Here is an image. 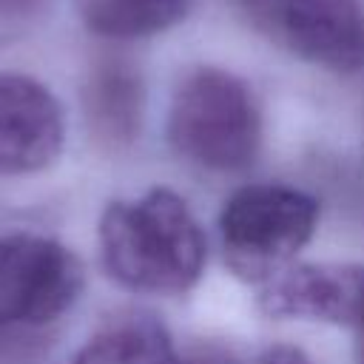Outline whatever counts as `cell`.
I'll return each mask as SVG.
<instances>
[{"mask_svg":"<svg viewBox=\"0 0 364 364\" xmlns=\"http://www.w3.org/2000/svg\"><path fill=\"white\" fill-rule=\"evenodd\" d=\"M105 273L131 293L179 296L205 270L208 242L188 202L168 188L105 205L97 228Z\"/></svg>","mask_w":364,"mask_h":364,"instance_id":"obj_1","label":"cell"},{"mask_svg":"<svg viewBox=\"0 0 364 364\" xmlns=\"http://www.w3.org/2000/svg\"><path fill=\"white\" fill-rule=\"evenodd\" d=\"M168 142L205 171H245L262 148V114L245 80L202 65L185 74L168 108Z\"/></svg>","mask_w":364,"mask_h":364,"instance_id":"obj_2","label":"cell"},{"mask_svg":"<svg viewBox=\"0 0 364 364\" xmlns=\"http://www.w3.org/2000/svg\"><path fill=\"white\" fill-rule=\"evenodd\" d=\"M318 202L282 182H256L233 191L219 210V236L230 270L264 284L284 270L313 239Z\"/></svg>","mask_w":364,"mask_h":364,"instance_id":"obj_3","label":"cell"},{"mask_svg":"<svg viewBox=\"0 0 364 364\" xmlns=\"http://www.w3.org/2000/svg\"><path fill=\"white\" fill-rule=\"evenodd\" d=\"M82 264L71 247L40 233L0 236V327H43L74 307Z\"/></svg>","mask_w":364,"mask_h":364,"instance_id":"obj_4","label":"cell"},{"mask_svg":"<svg viewBox=\"0 0 364 364\" xmlns=\"http://www.w3.org/2000/svg\"><path fill=\"white\" fill-rule=\"evenodd\" d=\"M250 26L293 57L353 74L364 68V9L358 0H239Z\"/></svg>","mask_w":364,"mask_h":364,"instance_id":"obj_5","label":"cell"},{"mask_svg":"<svg viewBox=\"0 0 364 364\" xmlns=\"http://www.w3.org/2000/svg\"><path fill=\"white\" fill-rule=\"evenodd\" d=\"M65 142L60 100L34 77L0 74V173L26 176L57 162Z\"/></svg>","mask_w":364,"mask_h":364,"instance_id":"obj_6","label":"cell"},{"mask_svg":"<svg viewBox=\"0 0 364 364\" xmlns=\"http://www.w3.org/2000/svg\"><path fill=\"white\" fill-rule=\"evenodd\" d=\"M259 304L267 316L276 318L355 327L364 313V264H287L262 284Z\"/></svg>","mask_w":364,"mask_h":364,"instance_id":"obj_7","label":"cell"},{"mask_svg":"<svg viewBox=\"0 0 364 364\" xmlns=\"http://www.w3.org/2000/svg\"><path fill=\"white\" fill-rule=\"evenodd\" d=\"M68 364H179V355L162 321L128 313L88 336Z\"/></svg>","mask_w":364,"mask_h":364,"instance_id":"obj_8","label":"cell"},{"mask_svg":"<svg viewBox=\"0 0 364 364\" xmlns=\"http://www.w3.org/2000/svg\"><path fill=\"white\" fill-rule=\"evenodd\" d=\"M193 0H77L82 23L111 40H136L176 26Z\"/></svg>","mask_w":364,"mask_h":364,"instance_id":"obj_9","label":"cell"},{"mask_svg":"<svg viewBox=\"0 0 364 364\" xmlns=\"http://www.w3.org/2000/svg\"><path fill=\"white\" fill-rule=\"evenodd\" d=\"M94 108H97V117L105 122H114V128L131 122L136 108V88L131 77L122 71H105L94 88Z\"/></svg>","mask_w":364,"mask_h":364,"instance_id":"obj_10","label":"cell"},{"mask_svg":"<svg viewBox=\"0 0 364 364\" xmlns=\"http://www.w3.org/2000/svg\"><path fill=\"white\" fill-rule=\"evenodd\" d=\"M256 364H316V361L293 344H270L267 350L259 353Z\"/></svg>","mask_w":364,"mask_h":364,"instance_id":"obj_11","label":"cell"},{"mask_svg":"<svg viewBox=\"0 0 364 364\" xmlns=\"http://www.w3.org/2000/svg\"><path fill=\"white\" fill-rule=\"evenodd\" d=\"M43 6V0H0V14L6 17H23Z\"/></svg>","mask_w":364,"mask_h":364,"instance_id":"obj_12","label":"cell"},{"mask_svg":"<svg viewBox=\"0 0 364 364\" xmlns=\"http://www.w3.org/2000/svg\"><path fill=\"white\" fill-rule=\"evenodd\" d=\"M353 330H355V344H358V358L364 361V313H361V318H358V324H355Z\"/></svg>","mask_w":364,"mask_h":364,"instance_id":"obj_13","label":"cell"}]
</instances>
